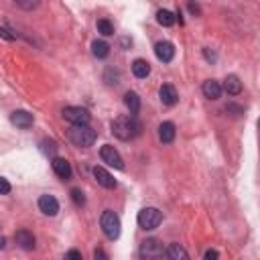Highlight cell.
I'll return each instance as SVG.
<instances>
[{
	"label": "cell",
	"instance_id": "obj_3",
	"mask_svg": "<svg viewBox=\"0 0 260 260\" xmlns=\"http://www.w3.org/2000/svg\"><path fill=\"white\" fill-rule=\"evenodd\" d=\"M163 222V214L157 207H145V210L138 214V226L143 230H157Z\"/></svg>",
	"mask_w": 260,
	"mask_h": 260
},
{
	"label": "cell",
	"instance_id": "obj_10",
	"mask_svg": "<svg viewBox=\"0 0 260 260\" xmlns=\"http://www.w3.org/2000/svg\"><path fill=\"white\" fill-rule=\"evenodd\" d=\"M10 122L16 126V128H23V130H27V128H31L33 126V114H29L27 110H16V112H12L10 114Z\"/></svg>",
	"mask_w": 260,
	"mask_h": 260
},
{
	"label": "cell",
	"instance_id": "obj_6",
	"mask_svg": "<svg viewBox=\"0 0 260 260\" xmlns=\"http://www.w3.org/2000/svg\"><path fill=\"white\" fill-rule=\"evenodd\" d=\"M63 118L72 124H90V114L79 106H69L63 110Z\"/></svg>",
	"mask_w": 260,
	"mask_h": 260
},
{
	"label": "cell",
	"instance_id": "obj_30",
	"mask_svg": "<svg viewBox=\"0 0 260 260\" xmlns=\"http://www.w3.org/2000/svg\"><path fill=\"white\" fill-rule=\"evenodd\" d=\"M67 258H77V260H79V258H81V252H77V250H69V252H67Z\"/></svg>",
	"mask_w": 260,
	"mask_h": 260
},
{
	"label": "cell",
	"instance_id": "obj_27",
	"mask_svg": "<svg viewBox=\"0 0 260 260\" xmlns=\"http://www.w3.org/2000/svg\"><path fill=\"white\" fill-rule=\"evenodd\" d=\"M6 193H10V183L4 177H0V195H6Z\"/></svg>",
	"mask_w": 260,
	"mask_h": 260
},
{
	"label": "cell",
	"instance_id": "obj_9",
	"mask_svg": "<svg viewBox=\"0 0 260 260\" xmlns=\"http://www.w3.org/2000/svg\"><path fill=\"white\" fill-rule=\"evenodd\" d=\"M141 254L147 256V258H159V256H163V244L159 240H154V238L145 240L143 248H141Z\"/></svg>",
	"mask_w": 260,
	"mask_h": 260
},
{
	"label": "cell",
	"instance_id": "obj_17",
	"mask_svg": "<svg viewBox=\"0 0 260 260\" xmlns=\"http://www.w3.org/2000/svg\"><path fill=\"white\" fill-rule=\"evenodd\" d=\"M132 74H134V77H138V79L149 77V74H150V65H149V61H145V59H136V61L132 63Z\"/></svg>",
	"mask_w": 260,
	"mask_h": 260
},
{
	"label": "cell",
	"instance_id": "obj_31",
	"mask_svg": "<svg viewBox=\"0 0 260 260\" xmlns=\"http://www.w3.org/2000/svg\"><path fill=\"white\" fill-rule=\"evenodd\" d=\"M189 10H191L193 14H199V12H201V10H199V6H197L195 2H189Z\"/></svg>",
	"mask_w": 260,
	"mask_h": 260
},
{
	"label": "cell",
	"instance_id": "obj_23",
	"mask_svg": "<svg viewBox=\"0 0 260 260\" xmlns=\"http://www.w3.org/2000/svg\"><path fill=\"white\" fill-rule=\"evenodd\" d=\"M98 33L104 35V37H110V35H114V25L108 19H100L98 21Z\"/></svg>",
	"mask_w": 260,
	"mask_h": 260
},
{
	"label": "cell",
	"instance_id": "obj_19",
	"mask_svg": "<svg viewBox=\"0 0 260 260\" xmlns=\"http://www.w3.org/2000/svg\"><path fill=\"white\" fill-rule=\"evenodd\" d=\"M223 90H226L230 96H238L242 92V81L236 75H228L226 81H223Z\"/></svg>",
	"mask_w": 260,
	"mask_h": 260
},
{
	"label": "cell",
	"instance_id": "obj_21",
	"mask_svg": "<svg viewBox=\"0 0 260 260\" xmlns=\"http://www.w3.org/2000/svg\"><path fill=\"white\" fill-rule=\"evenodd\" d=\"M157 21H159V25H163V27H173L175 25V14H173L171 10H159L157 12Z\"/></svg>",
	"mask_w": 260,
	"mask_h": 260
},
{
	"label": "cell",
	"instance_id": "obj_25",
	"mask_svg": "<svg viewBox=\"0 0 260 260\" xmlns=\"http://www.w3.org/2000/svg\"><path fill=\"white\" fill-rule=\"evenodd\" d=\"M16 4H19L23 10H33V8H37L41 0H14Z\"/></svg>",
	"mask_w": 260,
	"mask_h": 260
},
{
	"label": "cell",
	"instance_id": "obj_7",
	"mask_svg": "<svg viewBox=\"0 0 260 260\" xmlns=\"http://www.w3.org/2000/svg\"><path fill=\"white\" fill-rule=\"evenodd\" d=\"M154 55H157L159 61L169 63V61H173V57H175V47H173V43H169V41H159L154 45Z\"/></svg>",
	"mask_w": 260,
	"mask_h": 260
},
{
	"label": "cell",
	"instance_id": "obj_29",
	"mask_svg": "<svg viewBox=\"0 0 260 260\" xmlns=\"http://www.w3.org/2000/svg\"><path fill=\"white\" fill-rule=\"evenodd\" d=\"M218 256H220V254H218L216 250H207V252H205V258H207V260H216Z\"/></svg>",
	"mask_w": 260,
	"mask_h": 260
},
{
	"label": "cell",
	"instance_id": "obj_15",
	"mask_svg": "<svg viewBox=\"0 0 260 260\" xmlns=\"http://www.w3.org/2000/svg\"><path fill=\"white\" fill-rule=\"evenodd\" d=\"M159 138H161V143H165V145L175 141V124H173V122H163L159 126Z\"/></svg>",
	"mask_w": 260,
	"mask_h": 260
},
{
	"label": "cell",
	"instance_id": "obj_11",
	"mask_svg": "<svg viewBox=\"0 0 260 260\" xmlns=\"http://www.w3.org/2000/svg\"><path fill=\"white\" fill-rule=\"evenodd\" d=\"M159 98H161V102L165 104V106H175L177 100H179V94L171 83H163L161 90H159Z\"/></svg>",
	"mask_w": 260,
	"mask_h": 260
},
{
	"label": "cell",
	"instance_id": "obj_33",
	"mask_svg": "<svg viewBox=\"0 0 260 260\" xmlns=\"http://www.w3.org/2000/svg\"><path fill=\"white\" fill-rule=\"evenodd\" d=\"M6 246V240L4 238H0V248H4Z\"/></svg>",
	"mask_w": 260,
	"mask_h": 260
},
{
	"label": "cell",
	"instance_id": "obj_1",
	"mask_svg": "<svg viewBox=\"0 0 260 260\" xmlns=\"http://www.w3.org/2000/svg\"><path fill=\"white\" fill-rule=\"evenodd\" d=\"M112 132L120 141H132V138L141 132V124L136 122V116H118L112 122Z\"/></svg>",
	"mask_w": 260,
	"mask_h": 260
},
{
	"label": "cell",
	"instance_id": "obj_12",
	"mask_svg": "<svg viewBox=\"0 0 260 260\" xmlns=\"http://www.w3.org/2000/svg\"><path fill=\"white\" fill-rule=\"evenodd\" d=\"M53 171H55V175L63 181L72 179V165H69V161H65V159L53 157Z\"/></svg>",
	"mask_w": 260,
	"mask_h": 260
},
{
	"label": "cell",
	"instance_id": "obj_14",
	"mask_svg": "<svg viewBox=\"0 0 260 260\" xmlns=\"http://www.w3.org/2000/svg\"><path fill=\"white\" fill-rule=\"evenodd\" d=\"M14 240L23 250H33L35 248V236L29 230H19L14 234Z\"/></svg>",
	"mask_w": 260,
	"mask_h": 260
},
{
	"label": "cell",
	"instance_id": "obj_16",
	"mask_svg": "<svg viewBox=\"0 0 260 260\" xmlns=\"http://www.w3.org/2000/svg\"><path fill=\"white\" fill-rule=\"evenodd\" d=\"M203 94L210 100H218L222 96V85L216 79H207V81H203Z\"/></svg>",
	"mask_w": 260,
	"mask_h": 260
},
{
	"label": "cell",
	"instance_id": "obj_8",
	"mask_svg": "<svg viewBox=\"0 0 260 260\" xmlns=\"http://www.w3.org/2000/svg\"><path fill=\"white\" fill-rule=\"evenodd\" d=\"M39 210H41L45 216L53 218V216H57V212H59V201H57L53 195H41V197H39Z\"/></svg>",
	"mask_w": 260,
	"mask_h": 260
},
{
	"label": "cell",
	"instance_id": "obj_5",
	"mask_svg": "<svg viewBox=\"0 0 260 260\" xmlns=\"http://www.w3.org/2000/svg\"><path fill=\"white\" fill-rule=\"evenodd\" d=\"M100 157H102V161L106 163L108 167L124 169V161H122V157H120V152H118L112 145H104V147L100 149Z\"/></svg>",
	"mask_w": 260,
	"mask_h": 260
},
{
	"label": "cell",
	"instance_id": "obj_22",
	"mask_svg": "<svg viewBox=\"0 0 260 260\" xmlns=\"http://www.w3.org/2000/svg\"><path fill=\"white\" fill-rule=\"evenodd\" d=\"M167 256L173 258V260H179V258H187V250L179 244H169L167 248Z\"/></svg>",
	"mask_w": 260,
	"mask_h": 260
},
{
	"label": "cell",
	"instance_id": "obj_26",
	"mask_svg": "<svg viewBox=\"0 0 260 260\" xmlns=\"http://www.w3.org/2000/svg\"><path fill=\"white\" fill-rule=\"evenodd\" d=\"M72 199H74V203H75V205H79V207L85 203V195H83L81 189H77V187H74V189H72Z\"/></svg>",
	"mask_w": 260,
	"mask_h": 260
},
{
	"label": "cell",
	"instance_id": "obj_13",
	"mask_svg": "<svg viewBox=\"0 0 260 260\" xmlns=\"http://www.w3.org/2000/svg\"><path fill=\"white\" fill-rule=\"evenodd\" d=\"M94 177H96V181L102 187H106V189H114L116 187V179L104 167H94Z\"/></svg>",
	"mask_w": 260,
	"mask_h": 260
},
{
	"label": "cell",
	"instance_id": "obj_32",
	"mask_svg": "<svg viewBox=\"0 0 260 260\" xmlns=\"http://www.w3.org/2000/svg\"><path fill=\"white\" fill-rule=\"evenodd\" d=\"M94 256H96V258H106V254H104L102 250H96V252H94Z\"/></svg>",
	"mask_w": 260,
	"mask_h": 260
},
{
	"label": "cell",
	"instance_id": "obj_24",
	"mask_svg": "<svg viewBox=\"0 0 260 260\" xmlns=\"http://www.w3.org/2000/svg\"><path fill=\"white\" fill-rule=\"evenodd\" d=\"M41 149L45 154H49V157H55V152H57V145L53 141H43L41 143Z\"/></svg>",
	"mask_w": 260,
	"mask_h": 260
},
{
	"label": "cell",
	"instance_id": "obj_18",
	"mask_svg": "<svg viewBox=\"0 0 260 260\" xmlns=\"http://www.w3.org/2000/svg\"><path fill=\"white\" fill-rule=\"evenodd\" d=\"M124 104H126V108L130 110L132 116H136L138 110H141V98H138L136 92H126L124 94Z\"/></svg>",
	"mask_w": 260,
	"mask_h": 260
},
{
	"label": "cell",
	"instance_id": "obj_28",
	"mask_svg": "<svg viewBox=\"0 0 260 260\" xmlns=\"http://www.w3.org/2000/svg\"><path fill=\"white\" fill-rule=\"evenodd\" d=\"M0 37H4V39H8V41H12V39H14V35H10V31H8V29L0 27Z\"/></svg>",
	"mask_w": 260,
	"mask_h": 260
},
{
	"label": "cell",
	"instance_id": "obj_4",
	"mask_svg": "<svg viewBox=\"0 0 260 260\" xmlns=\"http://www.w3.org/2000/svg\"><path fill=\"white\" fill-rule=\"evenodd\" d=\"M100 226H102L104 234H106L110 240H116V238L120 236V218H118L112 210H106V212L102 214Z\"/></svg>",
	"mask_w": 260,
	"mask_h": 260
},
{
	"label": "cell",
	"instance_id": "obj_20",
	"mask_svg": "<svg viewBox=\"0 0 260 260\" xmlns=\"http://www.w3.org/2000/svg\"><path fill=\"white\" fill-rule=\"evenodd\" d=\"M92 53H94V57H98V59H106L108 53H110V45H108L106 41H94V43H92Z\"/></svg>",
	"mask_w": 260,
	"mask_h": 260
},
{
	"label": "cell",
	"instance_id": "obj_2",
	"mask_svg": "<svg viewBox=\"0 0 260 260\" xmlns=\"http://www.w3.org/2000/svg\"><path fill=\"white\" fill-rule=\"evenodd\" d=\"M69 141H72L75 147L88 149L96 143V130H92L88 124H74L69 128Z\"/></svg>",
	"mask_w": 260,
	"mask_h": 260
}]
</instances>
